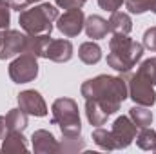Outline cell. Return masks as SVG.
I'll return each instance as SVG.
<instances>
[{
  "mask_svg": "<svg viewBox=\"0 0 156 154\" xmlns=\"http://www.w3.org/2000/svg\"><path fill=\"white\" fill-rule=\"evenodd\" d=\"M51 40V35H27L24 53H29L37 58H45V49Z\"/></svg>",
  "mask_w": 156,
  "mask_h": 154,
  "instance_id": "obj_14",
  "label": "cell"
},
{
  "mask_svg": "<svg viewBox=\"0 0 156 154\" xmlns=\"http://www.w3.org/2000/svg\"><path fill=\"white\" fill-rule=\"evenodd\" d=\"M11 22V5L5 0H0V29H7Z\"/></svg>",
  "mask_w": 156,
  "mask_h": 154,
  "instance_id": "obj_26",
  "label": "cell"
},
{
  "mask_svg": "<svg viewBox=\"0 0 156 154\" xmlns=\"http://www.w3.org/2000/svg\"><path fill=\"white\" fill-rule=\"evenodd\" d=\"M53 123L60 127L62 136H80L82 121L78 105L73 98H58L53 102Z\"/></svg>",
  "mask_w": 156,
  "mask_h": 154,
  "instance_id": "obj_4",
  "label": "cell"
},
{
  "mask_svg": "<svg viewBox=\"0 0 156 154\" xmlns=\"http://www.w3.org/2000/svg\"><path fill=\"white\" fill-rule=\"evenodd\" d=\"M78 58L87 65H94L102 60V49L94 42H83L78 49Z\"/></svg>",
  "mask_w": 156,
  "mask_h": 154,
  "instance_id": "obj_16",
  "label": "cell"
},
{
  "mask_svg": "<svg viewBox=\"0 0 156 154\" xmlns=\"http://www.w3.org/2000/svg\"><path fill=\"white\" fill-rule=\"evenodd\" d=\"M55 2H56V5H58V7L71 11V9H82V7H83V4H85L87 0H55Z\"/></svg>",
  "mask_w": 156,
  "mask_h": 154,
  "instance_id": "obj_28",
  "label": "cell"
},
{
  "mask_svg": "<svg viewBox=\"0 0 156 154\" xmlns=\"http://www.w3.org/2000/svg\"><path fill=\"white\" fill-rule=\"evenodd\" d=\"M56 18L58 9L55 5L38 4L31 9H24L18 16V24L27 35H51Z\"/></svg>",
  "mask_w": 156,
  "mask_h": 154,
  "instance_id": "obj_3",
  "label": "cell"
},
{
  "mask_svg": "<svg viewBox=\"0 0 156 154\" xmlns=\"http://www.w3.org/2000/svg\"><path fill=\"white\" fill-rule=\"evenodd\" d=\"M33 142V151L38 154H56L60 152V143L55 140V136L49 131H35L31 136Z\"/></svg>",
  "mask_w": 156,
  "mask_h": 154,
  "instance_id": "obj_11",
  "label": "cell"
},
{
  "mask_svg": "<svg viewBox=\"0 0 156 154\" xmlns=\"http://www.w3.org/2000/svg\"><path fill=\"white\" fill-rule=\"evenodd\" d=\"M93 140H94V143H96L100 149H104V151H116L115 138H113L111 131H105V129L98 127V129L93 131Z\"/></svg>",
  "mask_w": 156,
  "mask_h": 154,
  "instance_id": "obj_21",
  "label": "cell"
},
{
  "mask_svg": "<svg viewBox=\"0 0 156 154\" xmlns=\"http://www.w3.org/2000/svg\"><path fill=\"white\" fill-rule=\"evenodd\" d=\"M109 49L111 53L107 54V64L118 73H129L144 54V44H138L122 33H115L111 37Z\"/></svg>",
  "mask_w": 156,
  "mask_h": 154,
  "instance_id": "obj_2",
  "label": "cell"
},
{
  "mask_svg": "<svg viewBox=\"0 0 156 154\" xmlns=\"http://www.w3.org/2000/svg\"><path fill=\"white\" fill-rule=\"evenodd\" d=\"M9 76L15 83H27L33 82L38 76V62L37 56L29 54V53H22L18 54V58H15L9 65Z\"/></svg>",
  "mask_w": 156,
  "mask_h": 154,
  "instance_id": "obj_6",
  "label": "cell"
},
{
  "mask_svg": "<svg viewBox=\"0 0 156 154\" xmlns=\"http://www.w3.org/2000/svg\"><path fill=\"white\" fill-rule=\"evenodd\" d=\"M144 47L149 51H156V27H149L144 33Z\"/></svg>",
  "mask_w": 156,
  "mask_h": 154,
  "instance_id": "obj_27",
  "label": "cell"
},
{
  "mask_svg": "<svg viewBox=\"0 0 156 154\" xmlns=\"http://www.w3.org/2000/svg\"><path fill=\"white\" fill-rule=\"evenodd\" d=\"M26 40H27V35H22L20 31L4 29L2 45H0V60H7L16 54H22L26 51Z\"/></svg>",
  "mask_w": 156,
  "mask_h": 154,
  "instance_id": "obj_8",
  "label": "cell"
},
{
  "mask_svg": "<svg viewBox=\"0 0 156 154\" xmlns=\"http://www.w3.org/2000/svg\"><path fill=\"white\" fill-rule=\"evenodd\" d=\"M9 2V5H11V9H15V11H24V9H27L29 5H33V4H37L40 0H7Z\"/></svg>",
  "mask_w": 156,
  "mask_h": 154,
  "instance_id": "obj_30",
  "label": "cell"
},
{
  "mask_svg": "<svg viewBox=\"0 0 156 154\" xmlns=\"http://www.w3.org/2000/svg\"><path fill=\"white\" fill-rule=\"evenodd\" d=\"M5 123L9 131H24L27 127V113H24L20 107L18 109H11L5 114Z\"/></svg>",
  "mask_w": 156,
  "mask_h": 154,
  "instance_id": "obj_19",
  "label": "cell"
},
{
  "mask_svg": "<svg viewBox=\"0 0 156 154\" xmlns=\"http://www.w3.org/2000/svg\"><path fill=\"white\" fill-rule=\"evenodd\" d=\"M87 37L93 40H100V38H105L107 33H109V22L104 20L102 16L98 15H91L87 20H85V26H83Z\"/></svg>",
  "mask_w": 156,
  "mask_h": 154,
  "instance_id": "obj_13",
  "label": "cell"
},
{
  "mask_svg": "<svg viewBox=\"0 0 156 154\" xmlns=\"http://www.w3.org/2000/svg\"><path fill=\"white\" fill-rule=\"evenodd\" d=\"M125 0H98V5L104 9V11H109V13H115L122 7Z\"/></svg>",
  "mask_w": 156,
  "mask_h": 154,
  "instance_id": "obj_29",
  "label": "cell"
},
{
  "mask_svg": "<svg viewBox=\"0 0 156 154\" xmlns=\"http://www.w3.org/2000/svg\"><path fill=\"white\" fill-rule=\"evenodd\" d=\"M133 29V20L127 13L115 11L109 18V31L113 33H122V35H129Z\"/></svg>",
  "mask_w": 156,
  "mask_h": 154,
  "instance_id": "obj_17",
  "label": "cell"
},
{
  "mask_svg": "<svg viewBox=\"0 0 156 154\" xmlns=\"http://www.w3.org/2000/svg\"><path fill=\"white\" fill-rule=\"evenodd\" d=\"M7 132H9V129H7V123H5V116H0V140H4Z\"/></svg>",
  "mask_w": 156,
  "mask_h": 154,
  "instance_id": "obj_31",
  "label": "cell"
},
{
  "mask_svg": "<svg viewBox=\"0 0 156 154\" xmlns=\"http://www.w3.org/2000/svg\"><path fill=\"white\" fill-rule=\"evenodd\" d=\"M85 114H87L89 123L94 125V127L104 125V123L107 121V118H109V114H107L96 102H93V100H85Z\"/></svg>",
  "mask_w": 156,
  "mask_h": 154,
  "instance_id": "obj_18",
  "label": "cell"
},
{
  "mask_svg": "<svg viewBox=\"0 0 156 154\" xmlns=\"http://www.w3.org/2000/svg\"><path fill=\"white\" fill-rule=\"evenodd\" d=\"M80 93L85 100L96 102L111 116L120 109L122 102L129 96V87H127V80L123 76L100 75V76L83 82Z\"/></svg>",
  "mask_w": 156,
  "mask_h": 154,
  "instance_id": "obj_1",
  "label": "cell"
},
{
  "mask_svg": "<svg viewBox=\"0 0 156 154\" xmlns=\"http://www.w3.org/2000/svg\"><path fill=\"white\" fill-rule=\"evenodd\" d=\"M136 123L131 120V116H120L115 120L111 134L115 138V145L116 149H125L133 143V140L136 138Z\"/></svg>",
  "mask_w": 156,
  "mask_h": 154,
  "instance_id": "obj_7",
  "label": "cell"
},
{
  "mask_svg": "<svg viewBox=\"0 0 156 154\" xmlns=\"http://www.w3.org/2000/svg\"><path fill=\"white\" fill-rule=\"evenodd\" d=\"M18 107L27 113L31 116H42L47 114V105L44 102V98L40 96L38 91H33V89H27V91H22L18 94Z\"/></svg>",
  "mask_w": 156,
  "mask_h": 154,
  "instance_id": "obj_10",
  "label": "cell"
},
{
  "mask_svg": "<svg viewBox=\"0 0 156 154\" xmlns=\"http://www.w3.org/2000/svg\"><path fill=\"white\" fill-rule=\"evenodd\" d=\"M134 140H136V145L140 149H144V151H156V132L153 129L144 127Z\"/></svg>",
  "mask_w": 156,
  "mask_h": 154,
  "instance_id": "obj_22",
  "label": "cell"
},
{
  "mask_svg": "<svg viewBox=\"0 0 156 154\" xmlns=\"http://www.w3.org/2000/svg\"><path fill=\"white\" fill-rule=\"evenodd\" d=\"M151 11L156 15V0H153V7H151Z\"/></svg>",
  "mask_w": 156,
  "mask_h": 154,
  "instance_id": "obj_32",
  "label": "cell"
},
{
  "mask_svg": "<svg viewBox=\"0 0 156 154\" xmlns=\"http://www.w3.org/2000/svg\"><path fill=\"white\" fill-rule=\"evenodd\" d=\"M127 87H129V96L136 105L153 107L156 103V93L153 89L154 85L145 76H142L138 71L136 75H131L127 78Z\"/></svg>",
  "mask_w": 156,
  "mask_h": 154,
  "instance_id": "obj_5",
  "label": "cell"
},
{
  "mask_svg": "<svg viewBox=\"0 0 156 154\" xmlns=\"http://www.w3.org/2000/svg\"><path fill=\"white\" fill-rule=\"evenodd\" d=\"M0 45H2V35H0Z\"/></svg>",
  "mask_w": 156,
  "mask_h": 154,
  "instance_id": "obj_33",
  "label": "cell"
},
{
  "mask_svg": "<svg viewBox=\"0 0 156 154\" xmlns=\"http://www.w3.org/2000/svg\"><path fill=\"white\" fill-rule=\"evenodd\" d=\"M138 73L142 76H145L153 85H156V58H147L140 64Z\"/></svg>",
  "mask_w": 156,
  "mask_h": 154,
  "instance_id": "obj_24",
  "label": "cell"
},
{
  "mask_svg": "<svg viewBox=\"0 0 156 154\" xmlns=\"http://www.w3.org/2000/svg\"><path fill=\"white\" fill-rule=\"evenodd\" d=\"M85 26V16H83V11L82 9H71V11H66L62 16L56 18V29L67 37V38H73L78 37L82 33Z\"/></svg>",
  "mask_w": 156,
  "mask_h": 154,
  "instance_id": "obj_9",
  "label": "cell"
},
{
  "mask_svg": "<svg viewBox=\"0 0 156 154\" xmlns=\"http://www.w3.org/2000/svg\"><path fill=\"white\" fill-rule=\"evenodd\" d=\"M85 147V142L80 136H64V142L60 143V152H78Z\"/></svg>",
  "mask_w": 156,
  "mask_h": 154,
  "instance_id": "obj_23",
  "label": "cell"
},
{
  "mask_svg": "<svg viewBox=\"0 0 156 154\" xmlns=\"http://www.w3.org/2000/svg\"><path fill=\"white\" fill-rule=\"evenodd\" d=\"M45 58L56 64L69 62L73 58V44L69 40H51L45 49Z\"/></svg>",
  "mask_w": 156,
  "mask_h": 154,
  "instance_id": "obj_12",
  "label": "cell"
},
{
  "mask_svg": "<svg viewBox=\"0 0 156 154\" xmlns=\"http://www.w3.org/2000/svg\"><path fill=\"white\" fill-rule=\"evenodd\" d=\"M2 142H4L2 143L4 152H26L27 151L26 138H24V134L20 131H9Z\"/></svg>",
  "mask_w": 156,
  "mask_h": 154,
  "instance_id": "obj_15",
  "label": "cell"
},
{
  "mask_svg": "<svg viewBox=\"0 0 156 154\" xmlns=\"http://www.w3.org/2000/svg\"><path fill=\"white\" fill-rule=\"evenodd\" d=\"M125 7L133 15H142L145 11H151L153 0H125Z\"/></svg>",
  "mask_w": 156,
  "mask_h": 154,
  "instance_id": "obj_25",
  "label": "cell"
},
{
  "mask_svg": "<svg viewBox=\"0 0 156 154\" xmlns=\"http://www.w3.org/2000/svg\"><path fill=\"white\" fill-rule=\"evenodd\" d=\"M129 116L136 123V127H140V129L149 127L153 123V113L145 105H134V107H131L129 109Z\"/></svg>",
  "mask_w": 156,
  "mask_h": 154,
  "instance_id": "obj_20",
  "label": "cell"
}]
</instances>
